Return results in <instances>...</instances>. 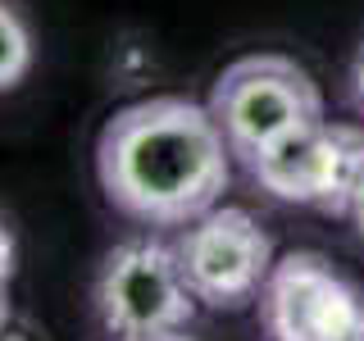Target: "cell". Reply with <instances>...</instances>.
I'll list each match as a JSON object with an SVG mask.
<instances>
[{"label": "cell", "instance_id": "6da1fadb", "mask_svg": "<svg viewBox=\"0 0 364 341\" xmlns=\"http://www.w3.org/2000/svg\"><path fill=\"white\" fill-rule=\"evenodd\" d=\"M96 178L105 200L132 223L187 227L223 200L232 151L210 105L187 96H146L114 109L100 128Z\"/></svg>", "mask_w": 364, "mask_h": 341}, {"label": "cell", "instance_id": "7a4b0ae2", "mask_svg": "<svg viewBox=\"0 0 364 341\" xmlns=\"http://www.w3.org/2000/svg\"><path fill=\"white\" fill-rule=\"evenodd\" d=\"M205 105L219 123L232 159L250 164L269 146H278L282 136L323 119V91L296 60L264 50L228 64L214 77Z\"/></svg>", "mask_w": 364, "mask_h": 341}, {"label": "cell", "instance_id": "3957f363", "mask_svg": "<svg viewBox=\"0 0 364 341\" xmlns=\"http://www.w3.org/2000/svg\"><path fill=\"white\" fill-rule=\"evenodd\" d=\"M91 305L114 341L182 332L196 314V296L178 269V250L159 237H128L114 246L96 269Z\"/></svg>", "mask_w": 364, "mask_h": 341}, {"label": "cell", "instance_id": "277c9868", "mask_svg": "<svg viewBox=\"0 0 364 341\" xmlns=\"http://www.w3.org/2000/svg\"><path fill=\"white\" fill-rule=\"evenodd\" d=\"M178 269L187 278L191 296L210 310H242L259 301L273 273V242L259 219L242 205H214L173 237Z\"/></svg>", "mask_w": 364, "mask_h": 341}, {"label": "cell", "instance_id": "5b68a950", "mask_svg": "<svg viewBox=\"0 0 364 341\" xmlns=\"http://www.w3.org/2000/svg\"><path fill=\"white\" fill-rule=\"evenodd\" d=\"M250 182L282 205H310L323 214H346L355 182L364 178V128L318 119L282 136L246 164Z\"/></svg>", "mask_w": 364, "mask_h": 341}, {"label": "cell", "instance_id": "8992f818", "mask_svg": "<svg viewBox=\"0 0 364 341\" xmlns=\"http://www.w3.org/2000/svg\"><path fill=\"white\" fill-rule=\"evenodd\" d=\"M259 323L273 341H364V287L318 250H291L259 291Z\"/></svg>", "mask_w": 364, "mask_h": 341}, {"label": "cell", "instance_id": "52a82bcc", "mask_svg": "<svg viewBox=\"0 0 364 341\" xmlns=\"http://www.w3.org/2000/svg\"><path fill=\"white\" fill-rule=\"evenodd\" d=\"M32 68V28L9 0H0V91H14Z\"/></svg>", "mask_w": 364, "mask_h": 341}, {"label": "cell", "instance_id": "ba28073f", "mask_svg": "<svg viewBox=\"0 0 364 341\" xmlns=\"http://www.w3.org/2000/svg\"><path fill=\"white\" fill-rule=\"evenodd\" d=\"M14 259H18L14 232H9V223L0 219V291H9V278H14Z\"/></svg>", "mask_w": 364, "mask_h": 341}, {"label": "cell", "instance_id": "9c48e42d", "mask_svg": "<svg viewBox=\"0 0 364 341\" xmlns=\"http://www.w3.org/2000/svg\"><path fill=\"white\" fill-rule=\"evenodd\" d=\"M350 100H355V109L364 114V45H360L355 64H350Z\"/></svg>", "mask_w": 364, "mask_h": 341}, {"label": "cell", "instance_id": "30bf717a", "mask_svg": "<svg viewBox=\"0 0 364 341\" xmlns=\"http://www.w3.org/2000/svg\"><path fill=\"white\" fill-rule=\"evenodd\" d=\"M350 219H355V227H360V237H364V178L355 182V196H350Z\"/></svg>", "mask_w": 364, "mask_h": 341}, {"label": "cell", "instance_id": "8fae6325", "mask_svg": "<svg viewBox=\"0 0 364 341\" xmlns=\"http://www.w3.org/2000/svg\"><path fill=\"white\" fill-rule=\"evenodd\" d=\"M136 341H191V337H187V328H182V332H159V337H136Z\"/></svg>", "mask_w": 364, "mask_h": 341}, {"label": "cell", "instance_id": "7c38bea8", "mask_svg": "<svg viewBox=\"0 0 364 341\" xmlns=\"http://www.w3.org/2000/svg\"><path fill=\"white\" fill-rule=\"evenodd\" d=\"M9 328V291H0V332Z\"/></svg>", "mask_w": 364, "mask_h": 341}, {"label": "cell", "instance_id": "4fadbf2b", "mask_svg": "<svg viewBox=\"0 0 364 341\" xmlns=\"http://www.w3.org/2000/svg\"><path fill=\"white\" fill-rule=\"evenodd\" d=\"M0 341H28V337H14V332H0Z\"/></svg>", "mask_w": 364, "mask_h": 341}]
</instances>
